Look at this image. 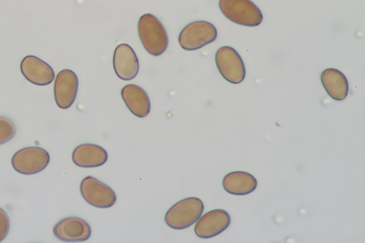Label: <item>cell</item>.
<instances>
[{
	"instance_id": "obj_1",
	"label": "cell",
	"mask_w": 365,
	"mask_h": 243,
	"mask_svg": "<svg viewBox=\"0 0 365 243\" xmlns=\"http://www.w3.org/2000/svg\"><path fill=\"white\" fill-rule=\"evenodd\" d=\"M138 32L141 43L150 54L158 56L168 46L167 31L161 21L151 14L142 15L138 22Z\"/></svg>"
},
{
	"instance_id": "obj_2",
	"label": "cell",
	"mask_w": 365,
	"mask_h": 243,
	"mask_svg": "<svg viewBox=\"0 0 365 243\" xmlns=\"http://www.w3.org/2000/svg\"><path fill=\"white\" fill-rule=\"evenodd\" d=\"M203 210L204 205L200 199L195 197L182 199L167 211L165 222L172 229H186L197 221Z\"/></svg>"
},
{
	"instance_id": "obj_3",
	"label": "cell",
	"mask_w": 365,
	"mask_h": 243,
	"mask_svg": "<svg viewBox=\"0 0 365 243\" xmlns=\"http://www.w3.org/2000/svg\"><path fill=\"white\" fill-rule=\"evenodd\" d=\"M219 7L227 19L239 25L257 26L263 20L262 11L251 0H219Z\"/></svg>"
},
{
	"instance_id": "obj_4",
	"label": "cell",
	"mask_w": 365,
	"mask_h": 243,
	"mask_svg": "<svg viewBox=\"0 0 365 243\" xmlns=\"http://www.w3.org/2000/svg\"><path fill=\"white\" fill-rule=\"evenodd\" d=\"M217 36L215 26L206 21H195L180 32L178 42L182 48L195 51L213 42Z\"/></svg>"
},
{
	"instance_id": "obj_5",
	"label": "cell",
	"mask_w": 365,
	"mask_h": 243,
	"mask_svg": "<svg viewBox=\"0 0 365 243\" xmlns=\"http://www.w3.org/2000/svg\"><path fill=\"white\" fill-rule=\"evenodd\" d=\"M215 63L222 76L228 82L238 84L245 78L244 62L237 51L231 46H222L215 53Z\"/></svg>"
},
{
	"instance_id": "obj_6",
	"label": "cell",
	"mask_w": 365,
	"mask_h": 243,
	"mask_svg": "<svg viewBox=\"0 0 365 243\" xmlns=\"http://www.w3.org/2000/svg\"><path fill=\"white\" fill-rule=\"evenodd\" d=\"M50 161L48 152L40 147H27L18 150L11 158L14 169L23 175H34L43 170Z\"/></svg>"
},
{
	"instance_id": "obj_7",
	"label": "cell",
	"mask_w": 365,
	"mask_h": 243,
	"mask_svg": "<svg viewBox=\"0 0 365 243\" xmlns=\"http://www.w3.org/2000/svg\"><path fill=\"white\" fill-rule=\"evenodd\" d=\"M80 191L83 198L96 207L108 208L116 202V195L113 189L92 176L83 179Z\"/></svg>"
},
{
	"instance_id": "obj_8",
	"label": "cell",
	"mask_w": 365,
	"mask_h": 243,
	"mask_svg": "<svg viewBox=\"0 0 365 243\" xmlns=\"http://www.w3.org/2000/svg\"><path fill=\"white\" fill-rule=\"evenodd\" d=\"M78 88L76 74L70 69H63L58 73L53 88L54 98L61 109L70 108L74 103Z\"/></svg>"
},
{
	"instance_id": "obj_9",
	"label": "cell",
	"mask_w": 365,
	"mask_h": 243,
	"mask_svg": "<svg viewBox=\"0 0 365 243\" xmlns=\"http://www.w3.org/2000/svg\"><path fill=\"white\" fill-rule=\"evenodd\" d=\"M53 232L61 241L78 242L90 238L91 229L84 219L77 217H68L57 222L53 228Z\"/></svg>"
},
{
	"instance_id": "obj_10",
	"label": "cell",
	"mask_w": 365,
	"mask_h": 243,
	"mask_svg": "<svg viewBox=\"0 0 365 243\" xmlns=\"http://www.w3.org/2000/svg\"><path fill=\"white\" fill-rule=\"evenodd\" d=\"M230 222V216L227 211L213 210L200 216L195 224V232L200 238H211L228 228Z\"/></svg>"
},
{
	"instance_id": "obj_11",
	"label": "cell",
	"mask_w": 365,
	"mask_h": 243,
	"mask_svg": "<svg viewBox=\"0 0 365 243\" xmlns=\"http://www.w3.org/2000/svg\"><path fill=\"white\" fill-rule=\"evenodd\" d=\"M113 66L117 76L124 81L133 79L139 71L138 58L132 47L127 43L119 44L115 48Z\"/></svg>"
},
{
	"instance_id": "obj_12",
	"label": "cell",
	"mask_w": 365,
	"mask_h": 243,
	"mask_svg": "<svg viewBox=\"0 0 365 243\" xmlns=\"http://www.w3.org/2000/svg\"><path fill=\"white\" fill-rule=\"evenodd\" d=\"M20 69L27 81L37 86L48 85L55 77L53 68L47 63L32 55L22 59Z\"/></svg>"
},
{
	"instance_id": "obj_13",
	"label": "cell",
	"mask_w": 365,
	"mask_h": 243,
	"mask_svg": "<svg viewBox=\"0 0 365 243\" xmlns=\"http://www.w3.org/2000/svg\"><path fill=\"white\" fill-rule=\"evenodd\" d=\"M121 96L128 110L138 118L147 116L150 111V101L145 91L135 84H128L121 89Z\"/></svg>"
},
{
	"instance_id": "obj_14",
	"label": "cell",
	"mask_w": 365,
	"mask_h": 243,
	"mask_svg": "<svg viewBox=\"0 0 365 243\" xmlns=\"http://www.w3.org/2000/svg\"><path fill=\"white\" fill-rule=\"evenodd\" d=\"M108 160L106 150L100 145L84 143L78 145L72 153L73 163L81 167H96L103 165Z\"/></svg>"
},
{
	"instance_id": "obj_15",
	"label": "cell",
	"mask_w": 365,
	"mask_h": 243,
	"mask_svg": "<svg viewBox=\"0 0 365 243\" xmlns=\"http://www.w3.org/2000/svg\"><path fill=\"white\" fill-rule=\"evenodd\" d=\"M321 82L328 95L336 100H344L349 93L346 77L339 70L329 68L321 73Z\"/></svg>"
},
{
	"instance_id": "obj_16",
	"label": "cell",
	"mask_w": 365,
	"mask_h": 243,
	"mask_svg": "<svg viewBox=\"0 0 365 243\" xmlns=\"http://www.w3.org/2000/svg\"><path fill=\"white\" fill-rule=\"evenodd\" d=\"M222 186L225 190L231 195H245L255 190L257 181L249 172L233 171L224 177Z\"/></svg>"
},
{
	"instance_id": "obj_17",
	"label": "cell",
	"mask_w": 365,
	"mask_h": 243,
	"mask_svg": "<svg viewBox=\"0 0 365 243\" xmlns=\"http://www.w3.org/2000/svg\"><path fill=\"white\" fill-rule=\"evenodd\" d=\"M16 134L14 123L9 118L0 116V145L11 140Z\"/></svg>"
},
{
	"instance_id": "obj_18",
	"label": "cell",
	"mask_w": 365,
	"mask_h": 243,
	"mask_svg": "<svg viewBox=\"0 0 365 243\" xmlns=\"http://www.w3.org/2000/svg\"><path fill=\"white\" fill-rule=\"evenodd\" d=\"M10 229V220L7 213L0 208V242L7 236Z\"/></svg>"
}]
</instances>
